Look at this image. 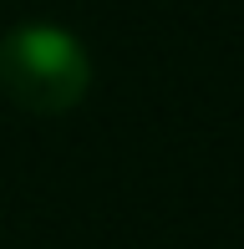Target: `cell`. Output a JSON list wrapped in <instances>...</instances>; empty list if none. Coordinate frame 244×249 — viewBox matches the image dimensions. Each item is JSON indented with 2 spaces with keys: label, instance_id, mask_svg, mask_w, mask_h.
I'll return each instance as SVG.
<instances>
[{
  "label": "cell",
  "instance_id": "1",
  "mask_svg": "<svg viewBox=\"0 0 244 249\" xmlns=\"http://www.w3.org/2000/svg\"><path fill=\"white\" fill-rule=\"evenodd\" d=\"M92 87V56L66 26L26 20L0 41V92L36 117H61Z\"/></svg>",
  "mask_w": 244,
  "mask_h": 249
}]
</instances>
